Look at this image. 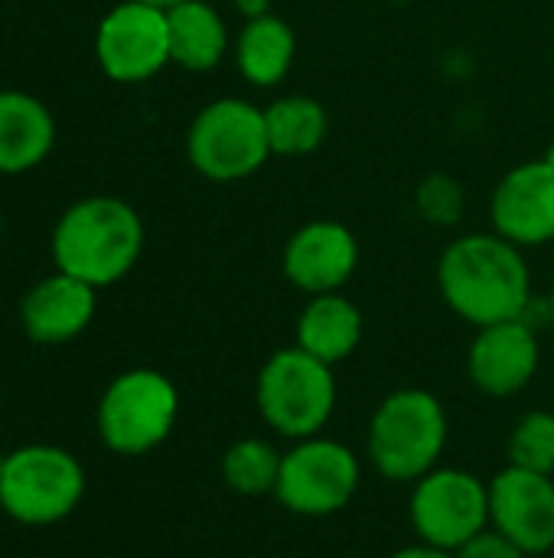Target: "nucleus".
Returning a JSON list of instances; mask_svg holds the SVG:
<instances>
[{
	"mask_svg": "<svg viewBox=\"0 0 554 558\" xmlns=\"http://www.w3.org/2000/svg\"><path fill=\"white\" fill-rule=\"evenodd\" d=\"M359 268V239L336 219H313L291 232L281 252L284 278L307 298L333 294L349 284Z\"/></svg>",
	"mask_w": 554,
	"mask_h": 558,
	"instance_id": "11",
	"label": "nucleus"
},
{
	"mask_svg": "<svg viewBox=\"0 0 554 558\" xmlns=\"http://www.w3.org/2000/svg\"><path fill=\"white\" fill-rule=\"evenodd\" d=\"M281 454L264 438H242L229 445L222 454V481L238 497H274L278 474H281Z\"/></svg>",
	"mask_w": 554,
	"mask_h": 558,
	"instance_id": "21",
	"label": "nucleus"
},
{
	"mask_svg": "<svg viewBox=\"0 0 554 558\" xmlns=\"http://www.w3.org/2000/svg\"><path fill=\"white\" fill-rule=\"evenodd\" d=\"M294 337L310 356L323 360L327 366H340L359 350L366 337V317L343 291L317 294L304 304Z\"/></svg>",
	"mask_w": 554,
	"mask_h": 558,
	"instance_id": "16",
	"label": "nucleus"
},
{
	"mask_svg": "<svg viewBox=\"0 0 554 558\" xmlns=\"http://www.w3.org/2000/svg\"><path fill=\"white\" fill-rule=\"evenodd\" d=\"M362 484V461L343 441L313 435L304 441H291L281 454V474L274 487V500L307 520L336 517L346 510Z\"/></svg>",
	"mask_w": 554,
	"mask_h": 558,
	"instance_id": "8",
	"label": "nucleus"
},
{
	"mask_svg": "<svg viewBox=\"0 0 554 558\" xmlns=\"http://www.w3.org/2000/svg\"><path fill=\"white\" fill-rule=\"evenodd\" d=\"M457 558H529L513 539H506L503 533H496L493 526L490 530H483L480 536H473L467 546H460Z\"/></svg>",
	"mask_w": 554,
	"mask_h": 558,
	"instance_id": "24",
	"label": "nucleus"
},
{
	"mask_svg": "<svg viewBox=\"0 0 554 558\" xmlns=\"http://www.w3.org/2000/svg\"><path fill=\"white\" fill-rule=\"evenodd\" d=\"M235 10H238L245 20H255V16L274 13V10H271V0H235Z\"/></svg>",
	"mask_w": 554,
	"mask_h": 558,
	"instance_id": "26",
	"label": "nucleus"
},
{
	"mask_svg": "<svg viewBox=\"0 0 554 558\" xmlns=\"http://www.w3.org/2000/svg\"><path fill=\"white\" fill-rule=\"evenodd\" d=\"M490 526L526 556L554 549V477L506 464L490 481Z\"/></svg>",
	"mask_w": 554,
	"mask_h": 558,
	"instance_id": "12",
	"label": "nucleus"
},
{
	"mask_svg": "<svg viewBox=\"0 0 554 558\" xmlns=\"http://www.w3.org/2000/svg\"><path fill=\"white\" fill-rule=\"evenodd\" d=\"M137 3H147V7H160V10H170V7H176V3H183V0H137Z\"/></svg>",
	"mask_w": 554,
	"mask_h": 558,
	"instance_id": "27",
	"label": "nucleus"
},
{
	"mask_svg": "<svg viewBox=\"0 0 554 558\" xmlns=\"http://www.w3.org/2000/svg\"><path fill=\"white\" fill-rule=\"evenodd\" d=\"M333 369L336 366H327L297 343L274 350L255 379V405L261 422L287 441L320 435L340 402Z\"/></svg>",
	"mask_w": 554,
	"mask_h": 558,
	"instance_id": "4",
	"label": "nucleus"
},
{
	"mask_svg": "<svg viewBox=\"0 0 554 558\" xmlns=\"http://www.w3.org/2000/svg\"><path fill=\"white\" fill-rule=\"evenodd\" d=\"M297 56V36L278 13L245 20L235 39V65L255 88H274L287 78Z\"/></svg>",
	"mask_w": 554,
	"mask_h": 558,
	"instance_id": "19",
	"label": "nucleus"
},
{
	"mask_svg": "<svg viewBox=\"0 0 554 558\" xmlns=\"http://www.w3.org/2000/svg\"><path fill=\"white\" fill-rule=\"evenodd\" d=\"M408 520L424 546L457 553L490 530V484L460 468H434L415 481Z\"/></svg>",
	"mask_w": 554,
	"mask_h": 558,
	"instance_id": "9",
	"label": "nucleus"
},
{
	"mask_svg": "<svg viewBox=\"0 0 554 558\" xmlns=\"http://www.w3.org/2000/svg\"><path fill=\"white\" fill-rule=\"evenodd\" d=\"M392 558H457V556H454V553H447V549H434V546L418 543V546H405V549H398Z\"/></svg>",
	"mask_w": 554,
	"mask_h": 558,
	"instance_id": "25",
	"label": "nucleus"
},
{
	"mask_svg": "<svg viewBox=\"0 0 554 558\" xmlns=\"http://www.w3.org/2000/svg\"><path fill=\"white\" fill-rule=\"evenodd\" d=\"M85 497L78 458L56 445H26L7 454L0 481V510L23 526H52L69 520Z\"/></svg>",
	"mask_w": 554,
	"mask_h": 558,
	"instance_id": "7",
	"label": "nucleus"
},
{
	"mask_svg": "<svg viewBox=\"0 0 554 558\" xmlns=\"http://www.w3.org/2000/svg\"><path fill=\"white\" fill-rule=\"evenodd\" d=\"M144 252V219L118 196L72 203L52 229V262L91 288L118 284Z\"/></svg>",
	"mask_w": 554,
	"mask_h": 558,
	"instance_id": "2",
	"label": "nucleus"
},
{
	"mask_svg": "<svg viewBox=\"0 0 554 558\" xmlns=\"http://www.w3.org/2000/svg\"><path fill=\"white\" fill-rule=\"evenodd\" d=\"M506 454L513 468L554 477V412L545 409L526 412L509 432Z\"/></svg>",
	"mask_w": 554,
	"mask_h": 558,
	"instance_id": "22",
	"label": "nucleus"
},
{
	"mask_svg": "<svg viewBox=\"0 0 554 558\" xmlns=\"http://www.w3.org/2000/svg\"><path fill=\"white\" fill-rule=\"evenodd\" d=\"M95 59L111 82L140 85L170 65L167 10L124 0L95 29Z\"/></svg>",
	"mask_w": 554,
	"mask_h": 558,
	"instance_id": "10",
	"label": "nucleus"
},
{
	"mask_svg": "<svg viewBox=\"0 0 554 558\" xmlns=\"http://www.w3.org/2000/svg\"><path fill=\"white\" fill-rule=\"evenodd\" d=\"M3 468H7V454H0V481H3Z\"/></svg>",
	"mask_w": 554,
	"mask_h": 558,
	"instance_id": "30",
	"label": "nucleus"
},
{
	"mask_svg": "<svg viewBox=\"0 0 554 558\" xmlns=\"http://www.w3.org/2000/svg\"><path fill=\"white\" fill-rule=\"evenodd\" d=\"M180 418V392L157 369H127L101 392L95 425L108 451L121 458H140L160 448Z\"/></svg>",
	"mask_w": 554,
	"mask_h": 558,
	"instance_id": "6",
	"label": "nucleus"
},
{
	"mask_svg": "<svg viewBox=\"0 0 554 558\" xmlns=\"http://www.w3.org/2000/svg\"><path fill=\"white\" fill-rule=\"evenodd\" d=\"M438 288L444 304L477 330L519 320L532 304L529 262L496 232L454 239L438 258Z\"/></svg>",
	"mask_w": 554,
	"mask_h": 558,
	"instance_id": "1",
	"label": "nucleus"
},
{
	"mask_svg": "<svg viewBox=\"0 0 554 558\" xmlns=\"http://www.w3.org/2000/svg\"><path fill=\"white\" fill-rule=\"evenodd\" d=\"M542 347L526 317L480 327L467 350V376L490 399H509L532 386Z\"/></svg>",
	"mask_w": 554,
	"mask_h": 558,
	"instance_id": "13",
	"label": "nucleus"
},
{
	"mask_svg": "<svg viewBox=\"0 0 554 558\" xmlns=\"http://www.w3.org/2000/svg\"><path fill=\"white\" fill-rule=\"evenodd\" d=\"M542 160H545V163H549V167H552V170H554V144H552V147H549V150H545V157H542Z\"/></svg>",
	"mask_w": 554,
	"mask_h": 558,
	"instance_id": "28",
	"label": "nucleus"
},
{
	"mask_svg": "<svg viewBox=\"0 0 554 558\" xmlns=\"http://www.w3.org/2000/svg\"><path fill=\"white\" fill-rule=\"evenodd\" d=\"M98 311V288L56 271L36 281L20 304L23 333L39 347H59L88 330Z\"/></svg>",
	"mask_w": 554,
	"mask_h": 558,
	"instance_id": "15",
	"label": "nucleus"
},
{
	"mask_svg": "<svg viewBox=\"0 0 554 558\" xmlns=\"http://www.w3.org/2000/svg\"><path fill=\"white\" fill-rule=\"evenodd\" d=\"M549 324H552V330H554V291H552V301H549Z\"/></svg>",
	"mask_w": 554,
	"mask_h": 558,
	"instance_id": "29",
	"label": "nucleus"
},
{
	"mask_svg": "<svg viewBox=\"0 0 554 558\" xmlns=\"http://www.w3.org/2000/svg\"><path fill=\"white\" fill-rule=\"evenodd\" d=\"M451 418L434 392L395 389L376 405L369 418L366 454L379 477L392 484H415L441 468Z\"/></svg>",
	"mask_w": 554,
	"mask_h": 558,
	"instance_id": "3",
	"label": "nucleus"
},
{
	"mask_svg": "<svg viewBox=\"0 0 554 558\" xmlns=\"http://www.w3.org/2000/svg\"><path fill=\"white\" fill-rule=\"evenodd\" d=\"M493 232L519 248L554 242V170L539 157L513 167L490 196Z\"/></svg>",
	"mask_w": 554,
	"mask_h": 558,
	"instance_id": "14",
	"label": "nucleus"
},
{
	"mask_svg": "<svg viewBox=\"0 0 554 558\" xmlns=\"http://www.w3.org/2000/svg\"><path fill=\"white\" fill-rule=\"evenodd\" d=\"M415 206L434 226H457L464 219V186L447 173H431L418 183Z\"/></svg>",
	"mask_w": 554,
	"mask_h": 558,
	"instance_id": "23",
	"label": "nucleus"
},
{
	"mask_svg": "<svg viewBox=\"0 0 554 558\" xmlns=\"http://www.w3.org/2000/svg\"><path fill=\"white\" fill-rule=\"evenodd\" d=\"M170 62L186 72H209L229 52V26L206 0H183L167 10Z\"/></svg>",
	"mask_w": 554,
	"mask_h": 558,
	"instance_id": "18",
	"label": "nucleus"
},
{
	"mask_svg": "<svg viewBox=\"0 0 554 558\" xmlns=\"http://www.w3.org/2000/svg\"><path fill=\"white\" fill-rule=\"evenodd\" d=\"M389 3H398V7H405V3H415V0H389Z\"/></svg>",
	"mask_w": 554,
	"mask_h": 558,
	"instance_id": "31",
	"label": "nucleus"
},
{
	"mask_svg": "<svg viewBox=\"0 0 554 558\" xmlns=\"http://www.w3.org/2000/svg\"><path fill=\"white\" fill-rule=\"evenodd\" d=\"M56 144L49 108L26 92H0V173L39 167Z\"/></svg>",
	"mask_w": 554,
	"mask_h": 558,
	"instance_id": "17",
	"label": "nucleus"
},
{
	"mask_svg": "<svg viewBox=\"0 0 554 558\" xmlns=\"http://www.w3.org/2000/svg\"><path fill=\"white\" fill-rule=\"evenodd\" d=\"M271 157L264 108L248 98L209 101L186 131V160L212 183L248 180Z\"/></svg>",
	"mask_w": 554,
	"mask_h": 558,
	"instance_id": "5",
	"label": "nucleus"
},
{
	"mask_svg": "<svg viewBox=\"0 0 554 558\" xmlns=\"http://www.w3.org/2000/svg\"><path fill=\"white\" fill-rule=\"evenodd\" d=\"M264 124L274 157H307L320 150L330 134V114L323 101L310 95H284L264 105Z\"/></svg>",
	"mask_w": 554,
	"mask_h": 558,
	"instance_id": "20",
	"label": "nucleus"
}]
</instances>
